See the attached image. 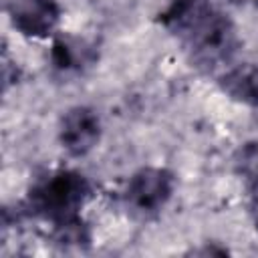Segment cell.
<instances>
[{
  "mask_svg": "<svg viewBox=\"0 0 258 258\" xmlns=\"http://www.w3.org/2000/svg\"><path fill=\"white\" fill-rule=\"evenodd\" d=\"M159 22L179 34L196 58L204 62L224 60L234 50L236 34L230 18L206 0H171Z\"/></svg>",
  "mask_w": 258,
  "mask_h": 258,
  "instance_id": "obj_1",
  "label": "cell"
},
{
  "mask_svg": "<svg viewBox=\"0 0 258 258\" xmlns=\"http://www.w3.org/2000/svg\"><path fill=\"white\" fill-rule=\"evenodd\" d=\"M89 196L91 185L83 173L73 169H58L40 177L30 187L28 208L52 224L69 216H79Z\"/></svg>",
  "mask_w": 258,
  "mask_h": 258,
  "instance_id": "obj_2",
  "label": "cell"
},
{
  "mask_svg": "<svg viewBox=\"0 0 258 258\" xmlns=\"http://www.w3.org/2000/svg\"><path fill=\"white\" fill-rule=\"evenodd\" d=\"M175 187L173 173L165 167L147 165L137 169L125 187V200L127 204L141 214H153L159 212L171 198Z\"/></svg>",
  "mask_w": 258,
  "mask_h": 258,
  "instance_id": "obj_3",
  "label": "cell"
},
{
  "mask_svg": "<svg viewBox=\"0 0 258 258\" xmlns=\"http://www.w3.org/2000/svg\"><path fill=\"white\" fill-rule=\"evenodd\" d=\"M101 117L93 107L87 105L67 109L58 123V143L73 157L91 153L101 141Z\"/></svg>",
  "mask_w": 258,
  "mask_h": 258,
  "instance_id": "obj_4",
  "label": "cell"
},
{
  "mask_svg": "<svg viewBox=\"0 0 258 258\" xmlns=\"http://www.w3.org/2000/svg\"><path fill=\"white\" fill-rule=\"evenodd\" d=\"M10 20L18 34L26 38H46L60 22V6L56 0H14Z\"/></svg>",
  "mask_w": 258,
  "mask_h": 258,
  "instance_id": "obj_5",
  "label": "cell"
},
{
  "mask_svg": "<svg viewBox=\"0 0 258 258\" xmlns=\"http://www.w3.org/2000/svg\"><path fill=\"white\" fill-rule=\"evenodd\" d=\"M220 87L232 101L258 107V64L240 62L228 69L220 79Z\"/></svg>",
  "mask_w": 258,
  "mask_h": 258,
  "instance_id": "obj_6",
  "label": "cell"
},
{
  "mask_svg": "<svg viewBox=\"0 0 258 258\" xmlns=\"http://www.w3.org/2000/svg\"><path fill=\"white\" fill-rule=\"evenodd\" d=\"M52 242L64 250H81L91 242V230L79 216H69L52 222Z\"/></svg>",
  "mask_w": 258,
  "mask_h": 258,
  "instance_id": "obj_7",
  "label": "cell"
},
{
  "mask_svg": "<svg viewBox=\"0 0 258 258\" xmlns=\"http://www.w3.org/2000/svg\"><path fill=\"white\" fill-rule=\"evenodd\" d=\"M77 44H73L69 38H54L52 46H50V64L60 71V73H69L79 69V52H77Z\"/></svg>",
  "mask_w": 258,
  "mask_h": 258,
  "instance_id": "obj_8",
  "label": "cell"
},
{
  "mask_svg": "<svg viewBox=\"0 0 258 258\" xmlns=\"http://www.w3.org/2000/svg\"><path fill=\"white\" fill-rule=\"evenodd\" d=\"M250 218H252V222H254V228L258 230V194L254 196V200H252V204H250Z\"/></svg>",
  "mask_w": 258,
  "mask_h": 258,
  "instance_id": "obj_9",
  "label": "cell"
}]
</instances>
